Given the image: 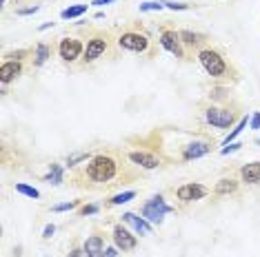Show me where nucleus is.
Here are the masks:
<instances>
[{"mask_svg":"<svg viewBox=\"0 0 260 257\" xmlns=\"http://www.w3.org/2000/svg\"><path fill=\"white\" fill-rule=\"evenodd\" d=\"M38 9H40V7H38V4H34V7H27V9H18L16 13H18V16H32V13H36Z\"/></svg>","mask_w":260,"mask_h":257,"instance_id":"obj_31","label":"nucleus"},{"mask_svg":"<svg viewBox=\"0 0 260 257\" xmlns=\"http://www.w3.org/2000/svg\"><path fill=\"white\" fill-rule=\"evenodd\" d=\"M67 257H87V253H85V248H72Z\"/></svg>","mask_w":260,"mask_h":257,"instance_id":"obj_33","label":"nucleus"},{"mask_svg":"<svg viewBox=\"0 0 260 257\" xmlns=\"http://www.w3.org/2000/svg\"><path fill=\"white\" fill-rule=\"evenodd\" d=\"M160 9H165V2H153V0H149V2L140 4V11H160Z\"/></svg>","mask_w":260,"mask_h":257,"instance_id":"obj_26","label":"nucleus"},{"mask_svg":"<svg viewBox=\"0 0 260 257\" xmlns=\"http://www.w3.org/2000/svg\"><path fill=\"white\" fill-rule=\"evenodd\" d=\"M87 160H91V153L89 151H78V153H72L67 158V166H78L80 162H87Z\"/></svg>","mask_w":260,"mask_h":257,"instance_id":"obj_23","label":"nucleus"},{"mask_svg":"<svg viewBox=\"0 0 260 257\" xmlns=\"http://www.w3.org/2000/svg\"><path fill=\"white\" fill-rule=\"evenodd\" d=\"M240 177L245 184H260V162L245 164L240 168Z\"/></svg>","mask_w":260,"mask_h":257,"instance_id":"obj_16","label":"nucleus"},{"mask_svg":"<svg viewBox=\"0 0 260 257\" xmlns=\"http://www.w3.org/2000/svg\"><path fill=\"white\" fill-rule=\"evenodd\" d=\"M202 115H205V122L216 128H229L238 120L236 111L231 106H223V104H209L202 111Z\"/></svg>","mask_w":260,"mask_h":257,"instance_id":"obj_3","label":"nucleus"},{"mask_svg":"<svg viewBox=\"0 0 260 257\" xmlns=\"http://www.w3.org/2000/svg\"><path fill=\"white\" fill-rule=\"evenodd\" d=\"M122 222H125V224H129L136 233L151 235V226H149V222L145 220V217H138L136 213H122Z\"/></svg>","mask_w":260,"mask_h":257,"instance_id":"obj_14","label":"nucleus"},{"mask_svg":"<svg viewBox=\"0 0 260 257\" xmlns=\"http://www.w3.org/2000/svg\"><path fill=\"white\" fill-rule=\"evenodd\" d=\"M25 56H29V49H23V51H14V53H7L5 58H11V60H18V62H20Z\"/></svg>","mask_w":260,"mask_h":257,"instance_id":"obj_30","label":"nucleus"},{"mask_svg":"<svg viewBox=\"0 0 260 257\" xmlns=\"http://www.w3.org/2000/svg\"><path fill=\"white\" fill-rule=\"evenodd\" d=\"M49 27H54V22H45V25H40V31H45V29H49Z\"/></svg>","mask_w":260,"mask_h":257,"instance_id":"obj_38","label":"nucleus"},{"mask_svg":"<svg viewBox=\"0 0 260 257\" xmlns=\"http://www.w3.org/2000/svg\"><path fill=\"white\" fill-rule=\"evenodd\" d=\"M160 47L165 51L174 53L176 58L185 60V49H183V40H180V33L176 29H162L160 31Z\"/></svg>","mask_w":260,"mask_h":257,"instance_id":"obj_8","label":"nucleus"},{"mask_svg":"<svg viewBox=\"0 0 260 257\" xmlns=\"http://www.w3.org/2000/svg\"><path fill=\"white\" fill-rule=\"evenodd\" d=\"M118 44H120V49H127V51L147 53L151 40H149L145 33H140V31H122L120 38H118Z\"/></svg>","mask_w":260,"mask_h":257,"instance_id":"obj_6","label":"nucleus"},{"mask_svg":"<svg viewBox=\"0 0 260 257\" xmlns=\"http://www.w3.org/2000/svg\"><path fill=\"white\" fill-rule=\"evenodd\" d=\"M251 128H260V113H254L251 115Z\"/></svg>","mask_w":260,"mask_h":257,"instance_id":"obj_35","label":"nucleus"},{"mask_svg":"<svg viewBox=\"0 0 260 257\" xmlns=\"http://www.w3.org/2000/svg\"><path fill=\"white\" fill-rule=\"evenodd\" d=\"M85 53V47H82V40L80 38H63L58 42V56L63 58L65 62H76L78 58Z\"/></svg>","mask_w":260,"mask_h":257,"instance_id":"obj_7","label":"nucleus"},{"mask_svg":"<svg viewBox=\"0 0 260 257\" xmlns=\"http://www.w3.org/2000/svg\"><path fill=\"white\" fill-rule=\"evenodd\" d=\"M118 251H120V248H107V251L103 253V257H118Z\"/></svg>","mask_w":260,"mask_h":257,"instance_id":"obj_36","label":"nucleus"},{"mask_svg":"<svg viewBox=\"0 0 260 257\" xmlns=\"http://www.w3.org/2000/svg\"><path fill=\"white\" fill-rule=\"evenodd\" d=\"M176 208L169 206V204L162 199V195H153V197H149L147 202L143 204V217L147 222H153V224H160L162 217L167 215V213H174Z\"/></svg>","mask_w":260,"mask_h":257,"instance_id":"obj_4","label":"nucleus"},{"mask_svg":"<svg viewBox=\"0 0 260 257\" xmlns=\"http://www.w3.org/2000/svg\"><path fill=\"white\" fill-rule=\"evenodd\" d=\"M236 191H238V182L231 180V177H223V180H218L214 186L216 195H231V193H236Z\"/></svg>","mask_w":260,"mask_h":257,"instance_id":"obj_17","label":"nucleus"},{"mask_svg":"<svg viewBox=\"0 0 260 257\" xmlns=\"http://www.w3.org/2000/svg\"><path fill=\"white\" fill-rule=\"evenodd\" d=\"M98 211H100L98 204H89V206H82V208H80V215L87 217V215H94V213H98Z\"/></svg>","mask_w":260,"mask_h":257,"instance_id":"obj_28","label":"nucleus"},{"mask_svg":"<svg viewBox=\"0 0 260 257\" xmlns=\"http://www.w3.org/2000/svg\"><path fill=\"white\" fill-rule=\"evenodd\" d=\"M207 193H209L207 186L198 184V182H189V184H183L178 191H176V197H178L183 204H189V202H196V199H202Z\"/></svg>","mask_w":260,"mask_h":257,"instance_id":"obj_9","label":"nucleus"},{"mask_svg":"<svg viewBox=\"0 0 260 257\" xmlns=\"http://www.w3.org/2000/svg\"><path fill=\"white\" fill-rule=\"evenodd\" d=\"M109 2H113V0H94L91 4H96V7H103V4H109Z\"/></svg>","mask_w":260,"mask_h":257,"instance_id":"obj_37","label":"nucleus"},{"mask_svg":"<svg viewBox=\"0 0 260 257\" xmlns=\"http://www.w3.org/2000/svg\"><path fill=\"white\" fill-rule=\"evenodd\" d=\"M16 191H18L20 195H27V197H32V199L40 197V191L34 189V186H27V184H16Z\"/></svg>","mask_w":260,"mask_h":257,"instance_id":"obj_24","label":"nucleus"},{"mask_svg":"<svg viewBox=\"0 0 260 257\" xmlns=\"http://www.w3.org/2000/svg\"><path fill=\"white\" fill-rule=\"evenodd\" d=\"M87 7H89V4H74V7H67V9H63L60 18H63V20H72V18H78V16H82V13L87 11Z\"/></svg>","mask_w":260,"mask_h":257,"instance_id":"obj_20","label":"nucleus"},{"mask_svg":"<svg viewBox=\"0 0 260 257\" xmlns=\"http://www.w3.org/2000/svg\"><path fill=\"white\" fill-rule=\"evenodd\" d=\"M49 58H51V44L40 42L36 47V51H34V66H42Z\"/></svg>","mask_w":260,"mask_h":257,"instance_id":"obj_18","label":"nucleus"},{"mask_svg":"<svg viewBox=\"0 0 260 257\" xmlns=\"http://www.w3.org/2000/svg\"><path fill=\"white\" fill-rule=\"evenodd\" d=\"M0 2H2V4H5V2H7V0H0Z\"/></svg>","mask_w":260,"mask_h":257,"instance_id":"obj_39","label":"nucleus"},{"mask_svg":"<svg viewBox=\"0 0 260 257\" xmlns=\"http://www.w3.org/2000/svg\"><path fill=\"white\" fill-rule=\"evenodd\" d=\"M178 33H180V40H183V44H187V47H200L202 42H207L205 35L193 33V31H189V29H183V31H178Z\"/></svg>","mask_w":260,"mask_h":257,"instance_id":"obj_19","label":"nucleus"},{"mask_svg":"<svg viewBox=\"0 0 260 257\" xmlns=\"http://www.w3.org/2000/svg\"><path fill=\"white\" fill-rule=\"evenodd\" d=\"M47 182H51V184H60L63 182V166L60 164H49V173L45 175Z\"/></svg>","mask_w":260,"mask_h":257,"instance_id":"obj_22","label":"nucleus"},{"mask_svg":"<svg viewBox=\"0 0 260 257\" xmlns=\"http://www.w3.org/2000/svg\"><path fill=\"white\" fill-rule=\"evenodd\" d=\"M54 233H56V226H54V224H47L45 230H42V237L49 239V237H54Z\"/></svg>","mask_w":260,"mask_h":257,"instance_id":"obj_32","label":"nucleus"},{"mask_svg":"<svg viewBox=\"0 0 260 257\" xmlns=\"http://www.w3.org/2000/svg\"><path fill=\"white\" fill-rule=\"evenodd\" d=\"M20 73H23V64H20L18 60H5L0 64V82L2 84H9L11 80H16Z\"/></svg>","mask_w":260,"mask_h":257,"instance_id":"obj_13","label":"nucleus"},{"mask_svg":"<svg viewBox=\"0 0 260 257\" xmlns=\"http://www.w3.org/2000/svg\"><path fill=\"white\" fill-rule=\"evenodd\" d=\"M134 173L125 171V164L113 153H98L87 162L82 171H76L72 182L85 189H107L111 184H120L122 180H131Z\"/></svg>","mask_w":260,"mask_h":257,"instance_id":"obj_1","label":"nucleus"},{"mask_svg":"<svg viewBox=\"0 0 260 257\" xmlns=\"http://www.w3.org/2000/svg\"><path fill=\"white\" fill-rule=\"evenodd\" d=\"M113 244H116V248H120L122 253H127V251H134V248L138 246V237L131 235L122 224H116L113 226Z\"/></svg>","mask_w":260,"mask_h":257,"instance_id":"obj_10","label":"nucleus"},{"mask_svg":"<svg viewBox=\"0 0 260 257\" xmlns=\"http://www.w3.org/2000/svg\"><path fill=\"white\" fill-rule=\"evenodd\" d=\"M134 197H136V191H122V193H118V195H113V197L107 199V206H118V204H125Z\"/></svg>","mask_w":260,"mask_h":257,"instance_id":"obj_21","label":"nucleus"},{"mask_svg":"<svg viewBox=\"0 0 260 257\" xmlns=\"http://www.w3.org/2000/svg\"><path fill=\"white\" fill-rule=\"evenodd\" d=\"M167 9H171V11H185V9H189V4L185 2H165Z\"/></svg>","mask_w":260,"mask_h":257,"instance_id":"obj_29","label":"nucleus"},{"mask_svg":"<svg viewBox=\"0 0 260 257\" xmlns=\"http://www.w3.org/2000/svg\"><path fill=\"white\" fill-rule=\"evenodd\" d=\"M127 158L131 160V162L136 164V166H140V168H158L160 166V158H156L153 153H147V151H131Z\"/></svg>","mask_w":260,"mask_h":257,"instance_id":"obj_11","label":"nucleus"},{"mask_svg":"<svg viewBox=\"0 0 260 257\" xmlns=\"http://www.w3.org/2000/svg\"><path fill=\"white\" fill-rule=\"evenodd\" d=\"M198 62L202 64V69L216 80H223V78H229V62L227 58L223 56L220 51L211 47H205L198 51Z\"/></svg>","mask_w":260,"mask_h":257,"instance_id":"obj_2","label":"nucleus"},{"mask_svg":"<svg viewBox=\"0 0 260 257\" xmlns=\"http://www.w3.org/2000/svg\"><path fill=\"white\" fill-rule=\"evenodd\" d=\"M245 127H247V118H240V122H238L236 127L231 128V133H229V135H227V140H224V144H229V142H233V140H236V135H238V133H240Z\"/></svg>","mask_w":260,"mask_h":257,"instance_id":"obj_25","label":"nucleus"},{"mask_svg":"<svg viewBox=\"0 0 260 257\" xmlns=\"http://www.w3.org/2000/svg\"><path fill=\"white\" fill-rule=\"evenodd\" d=\"M109 49V40H107V33L103 31H96L87 38V47H85V53H82V64H91L96 62L105 51Z\"/></svg>","mask_w":260,"mask_h":257,"instance_id":"obj_5","label":"nucleus"},{"mask_svg":"<svg viewBox=\"0 0 260 257\" xmlns=\"http://www.w3.org/2000/svg\"><path fill=\"white\" fill-rule=\"evenodd\" d=\"M209 151H211L209 142H189V144L183 149V155H180V160H183V162H189V160H198V158H202V155H207Z\"/></svg>","mask_w":260,"mask_h":257,"instance_id":"obj_12","label":"nucleus"},{"mask_svg":"<svg viewBox=\"0 0 260 257\" xmlns=\"http://www.w3.org/2000/svg\"><path fill=\"white\" fill-rule=\"evenodd\" d=\"M78 202H63V204H56V206H51V211L54 213H63V211H72V208H76Z\"/></svg>","mask_w":260,"mask_h":257,"instance_id":"obj_27","label":"nucleus"},{"mask_svg":"<svg viewBox=\"0 0 260 257\" xmlns=\"http://www.w3.org/2000/svg\"><path fill=\"white\" fill-rule=\"evenodd\" d=\"M82 248H85L87 257H103V253H105V237H103V235H91V237L85 239Z\"/></svg>","mask_w":260,"mask_h":257,"instance_id":"obj_15","label":"nucleus"},{"mask_svg":"<svg viewBox=\"0 0 260 257\" xmlns=\"http://www.w3.org/2000/svg\"><path fill=\"white\" fill-rule=\"evenodd\" d=\"M238 149H240V144H227L223 151H220V153H223V155H229V153H233V151H238Z\"/></svg>","mask_w":260,"mask_h":257,"instance_id":"obj_34","label":"nucleus"}]
</instances>
